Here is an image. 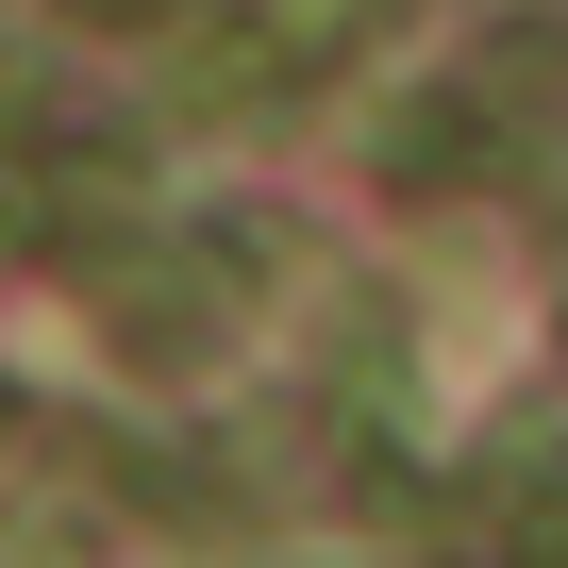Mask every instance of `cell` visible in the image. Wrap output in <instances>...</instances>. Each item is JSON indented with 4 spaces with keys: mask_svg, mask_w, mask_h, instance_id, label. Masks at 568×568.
<instances>
[{
    "mask_svg": "<svg viewBox=\"0 0 568 568\" xmlns=\"http://www.w3.org/2000/svg\"><path fill=\"white\" fill-rule=\"evenodd\" d=\"M118 234H151V168H134V134L0 118V267H101Z\"/></svg>",
    "mask_w": 568,
    "mask_h": 568,
    "instance_id": "obj_1",
    "label": "cell"
},
{
    "mask_svg": "<svg viewBox=\"0 0 568 568\" xmlns=\"http://www.w3.org/2000/svg\"><path fill=\"white\" fill-rule=\"evenodd\" d=\"M18 435H34V402H18V385H0V452H18Z\"/></svg>",
    "mask_w": 568,
    "mask_h": 568,
    "instance_id": "obj_5",
    "label": "cell"
},
{
    "mask_svg": "<svg viewBox=\"0 0 568 568\" xmlns=\"http://www.w3.org/2000/svg\"><path fill=\"white\" fill-rule=\"evenodd\" d=\"M84 284H101L118 368H201V352L234 335V251H201V234H118Z\"/></svg>",
    "mask_w": 568,
    "mask_h": 568,
    "instance_id": "obj_2",
    "label": "cell"
},
{
    "mask_svg": "<svg viewBox=\"0 0 568 568\" xmlns=\"http://www.w3.org/2000/svg\"><path fill=\"white\" fill-rule=\"evenodd\" d=\"M385 18H402V0H234V18H217V68H201V101H251V84H318V68L385 51Z\"/></svg>",
    "mask_w": 568,
    "mask_h": 568,
    "instance_id": "obj_3",
    "label": "cell"
},
{
    "mask_svg": "<svg viewBox=\"0 0 568 568\" xmlns=\"http://www.w3.org/2000/svg\"><path fill=\"white\" fill-rule=\"evenodd\" d=\"M51 18H84V34H184L201 0H51Z\"/></svg>",
    "mask_w": 568,
    "mask_h": 568,
    "instance_id": "obj_4",
    "label": "cell"
}]
</instances>
